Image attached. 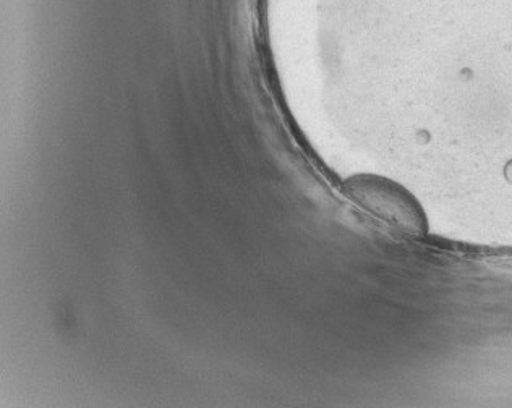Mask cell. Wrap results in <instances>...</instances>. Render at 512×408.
<instances>
[{"instance_id":"6da1fadb","label":"cell","mask_w":512,"mask_h":408,"mask_svg":"<svg viewBox=\"0 0 512 408\" xmlns=\"http://www.w3.org/2000/svg\"><path fill=\"white\" fill-rule=\"evenodd\" d=\"M341 190L352 203L386 226L409 237L427 235V214L420 201L401 183L383 175L355 174L344 180Z\"/></svg>"}]
</instances>
